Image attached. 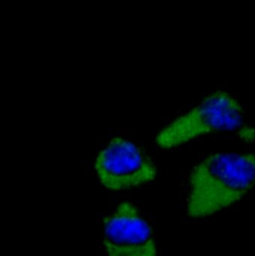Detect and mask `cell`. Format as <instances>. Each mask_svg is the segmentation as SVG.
Returning a JSON list of instances; mask_svg holds the SVG:
<instances>
[{
  "instance_id": "277c9868",
  "label": "cell",
  "mask_w": 255,
  "mask_h": 256,
  "mask_svg": "<svg viewBox=\"0 0 255 256\" xmlns=\"http://www.w3.org/2000/svg\"><path fill=\"white\" fill-rule=\"evenodd\" d=\"M101 246L107 256H158L148 220L132 202H120L102 222Z\"/></svg>"
},
{
  "instance_id": "6da1fadb",
  "label": "cell",
  "mask_w": 255,
  "mask_h": 256,
  "mask_svg": "<svg viewBox=\"0 0 255 256\" xmlns=\"http://www.w3.org/2000/svg\"><path fill=\"white\" fill-rule=\"evenodd\" d=\"M254 190V154L214 152L190 172L186 212L194 220L210 218L240 202Z\"/></svg>"
},
{
  "instance_id": "3957f363",
  "label": "cell",
  "mask_w": 255,
  "mask_h": 256,
  "mask_svg": "<svg viewBox=\"0 0 255 256\" xmlns=\"http://www.w3.org/2000/svg\"><path fill=\"white\" fill-rule=\"evenodd\" d=\"M94 170L101 186L111 192H124L152 182L156 168L146 152L123 136L111 138L98 152Z\"/></svg>"
},
{
  "instance_id": "7a4b0ae2",
  "label": "cell",
  "mask_w": 255,
  "mask_h": 256,
  "mask_svg": "<svg viewBox=\"0 0 255 256\" xmlns=\"http://www.w3.org/2000/svg\"><path fill=\"white\" fill-rule=\"evenodd\" d=\"M244 121L246 112L240 102L230 93L218 90L166 125L154 142L162 150H172L212 134L240 130Z\"/></svg>"
},
{
  "instance_id": "5b68a950",
  "label": "cell",
  "mask_w": 255,
  "mask_h": 256,
  "mask_svg": "<svg viewBox=\"0 0 255 256\" xmlns=\"http://www.w3.org/2000/svg\"><path fill=\"white\" fill-rule=\"evenodd\" d=\"M240 136L244 140L252 142L255 140V130L254 128H248L246 126H244L240 130Z\"/></svg>"
}]
</instances>
